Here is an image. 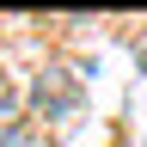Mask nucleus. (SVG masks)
<instances>
[{
  "instance_id": "7ed1b4c3",
  "label": "nucleus",
  "mask_w": 147,
  "mask_h": 147,
  "mask_svg": "<svg viewBox=\"0 0 147 147\" xmlns=\"http://www.w3.org/2000/svg\"><path fill=\"white\" fill-rule=\"evenodd\" d=\"M6 129H18V92H12V80L0 74V135Z\"/></svg>"
},
{
  "instance_id": "f03ea898",
  "label": "nucleus",
  "mask_w": 147,
  "mask_h": 147,
  "mask_svg": "<svg viewBox=\"0 0 147 147\" xmlns=\"http://www.w3.org/2000/svg\"><path fill=\"white\" fill-rule=\"evenodd\" d=\"M0 147H49V135L37 123H18V129H6V135H0Z\"/></svg>"
},
{
  "instance_id": "f257e3e1",
  "label": "nucleus",
  "mask_w": 147,
  "mask_h": 147,
  "mask_svg": "<svg viewBox=\"0 0 147 147\" xmlns=\"http://www.w3.org/2000/svg\"><path fill=\"white\" fill-rule=\"evenodd\" d=\"M31 104L43 110L49 123H55V117H67V110H80V80H74V67L49 61L43 74H37V86H31Z\"/></svg>"
}]
</instances>
